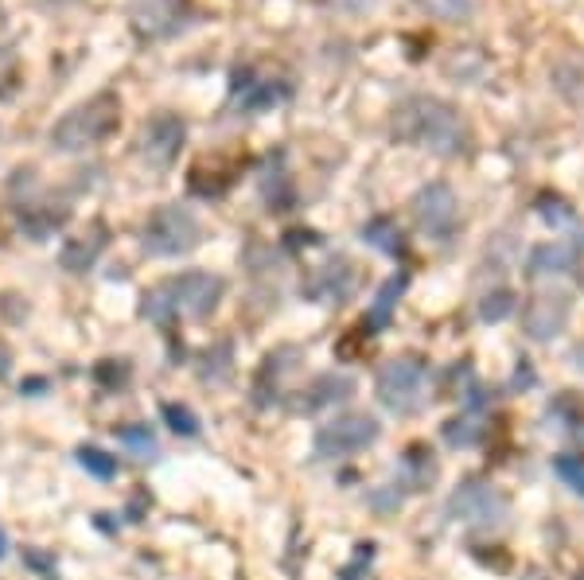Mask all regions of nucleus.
Returning <instances> with one entry per match:
<instances>
[{
  "instance_id": "obj_1",
  "label": "nucleus",
  "mask_w": 584,
  "mask_h": 580,
  "mask_svg": "<svg viewBox=\"0 0 584 580\" xmlns=\"http://www.w3.org/2000/svg\"><path fill=\"white\" fill-rule=\"evenodd\" d=\"M390 137L405 149H421L428 157L460 160L471 152V125L453 101L436 94H410L394 106Z\"/></svg>"
},
{
  "instance_id": "obj_2",
  "label": "nucleus",
  "mask_w": 584,
  "mask_h": 580,
  "mask_svg": "<svg viewBox=\"0 0 584 580\" xmlns=\"http://www.w3.org/2000/svg\"><path fill=\"white\" fill-rule=\"evenodd\" d=\"M226 300V277L206 269H183L152 284L140 297V320L157 324L160 332H176L180 320H206Z\"/></svg>"
},
{
  "instance_id": "obj_3",
  "label": "nucleus",
  "mask_w": 584,
  "mask_h": 580,
  "mask_svg": "<svg viewBox=\"0 0 584 580\" xmlns=\"http://www.w3.org/2000/svg\"><path fill=\"white\" fill-rule=\"evenodd\" d=\"M117 125H121V98L114 90H102L94 98L78 101L75 109H66L47 129V144L55 152H63V157L91 152L117 133Z\"/></svg>"
},
{
  "instance_id": "obj_4",
  "label": "nucleus",
  "mask_w": 584,
  "mask_h": 580,
  "mask_svg": "<svg viewBox=\"0 0 584 580\" xmlns=\"http://www.w3.org/2000/svg\"><path fill=\"white\" fill-rule=\"evenodd\" d=\"M374 398L386 413L417 417L428 406V363L421 355H397L382 363L374 378Z\"/></svg>"
},
{
  "instance_id": "obj_5",
  "label": "nucleus",
  "mask_w": 584,
  "mask_h": 580,
  "mask_svg": "<svg viewBox=\"0 0 584 580\" xmlns=\"http://www.w3.org/2000/svg\"><path fill=\"white\" fill-rule=\"evenodd\" d=\"M203 223L183 203H164L140 226V249L149 257H188L191 249L203 246Z\"/></svg>"
},
{
  "instance_id": "obj_6",
  "label": "nucleus",
  "mask_w": 584,
  "mask_h": 580,
  "mask_svg": "<svg viewBox=\"0 0 584 580\" xmlns=\"http://www.w3.org/2000/svg\"><path fill=\"white\" fill-rule=\"evenodd\" d=\"M382 437V425L379 417L371 413H343V417H331L316 429L312 437V460L320 464H331V460H351L359 452H367L371 444H379Z\"/></svg>"
},
{
  "instance_id": "obj_7",
  "label": "nucleus",
  "mask_w": 584,
  "mask_h": 580,
  "mask_svg": "<svg viewBox=\"0 0 584 580\" xmlns=\"http://www.w3.org/2000/svg\"><path fill=\"white\" fill-rule=\"evenodd\" d=\"M410 215L421 238L445 246V241H453L456 230H460V195H456L445 180H433V183H425V187L413 191Z\"/></svg>"
},
{
  "instance_id": "obj_8",
  "label": "nucleus",
  "mask_w": 584,
  "mask_h": 580,
  "mask_svg": "<svg viewBox=\"0 0 584 580\" xmlns=\"http://www.w3.org/2000/svg\"><path fill=\"white\" fill-rule=\"evenodd\" d=\"M448 518L471 530H502L510 518V498L487 480H464L448 495Z\"/></svg>"
},
{
  "instance_id": "obj_9",
  "label": "nucleus",
  "mask_w": 584,
  "mask_h": 580,
  "mask_svg": "<svg viewBox=\"0 0 584 580\" xmlns=\"http://www.w3.org/2000/svg\"><path fill=\"white\" fill-rule=\"evenodd\" d=\"M183 144H188V121L172 109H160L149 121L140 125L137 137V157L152 168V172H168L180 160Z\"/></svg>"
},
{
  "instance_id": "obj_10",
  "label": "nucleus",
  "mask_w": 584,
  "mask_h": 580,
  "mask_svg": "<svg viewBox=\"0 0 584 580\" xmlns=\"http://www.w3.org/2000/svg\"><path fill=\"white\" fill-rule=\"evenodd\" d=\"M191 0H129V28L140 40H172L188 28Z\"/></svg>"
},
{
  "instance_id": "obj_11",
  "label": "nucleus",
  "mask_w": 584,
  "mask_h": 580,
  "mask_svg": "<svg viewBox=\"0 0 584 580\" xmlns=\"http://www.w3.org/2000/svg\"><path fill=\"white\" fill-rule=\"evenodd\" d=\"M573 320V297L565 289L534 292L522 308V332L530 343H553Z\"/></svg>"
},
{
  "instance_id": "obj_12",
  "label": "nucleus",
  "mask_w": 584,
  "mask_h": 580,
  "mask_svg": "<svg viewBox=\"0 0 584 580\" xmlns=\"http://www.w3.org/2000/svg\"><path fill=\"white\" fill-rule=\"evenodd\" d=\"M293 98V86L285 78H273V75H257V71H234L231 78V106L238 114H269V109L285 106Z\"/></svg>"
},
{
  "instance_id": "obj_13",
  "label": "nucleus",
  "mask_w": 584,
  "mask_h": 580,
  "mask_svg": "<svg viewBox=\"0 0 584 580\" xmlns=\"http://www.w3.org/2000/svg\"><path fill=\"white\" fill-rule=\"evenodd\" d=\"M300 358H305V351L293 347V343L269 351V355L262 358V366H257V374H254V386H249L257 409H269L273 401L285 398V378H288V374H297Z\"/></svg>"
},
{
  "instance_id": "obj_14",
  "label": "nucleus",
  "mask_w": 584,
  "mask_h": 580,
  "mask_svg": "<svg viewBox=\"0 0 584 580\" xmlns=\"http://www.w3.org/2000/svg\"><path fill=\"white\" fill-rule=\"evenodd\" d=\"M354 289H359V269L347 257H331L328 266L312 269V277L300 284L305 300H312V304H347Z\"/></svg>"
},
{
  "instance_id": "obj_15",
  "label": "nucleus",
  "mask_w": 584,
  "mask_h": 580,
  "mask_svg": "<svg viewBox=\"0 0 584 580\" xmlns=\"http://www.w3.org/2000/svg\"><path fill=\"white\" fill-rule=\"evenodd\" d=\"M354 390H359V386H354L351 374L323 370V374H316V378L308 382L305 390H297V398H293V406H288V409H293L297 417H316V413H323V409L351 401Z\"/></svg>"
},
{
  "instance_id": "obj_16",
  "label": "nucleus",
  "mask_w": 584,
  "mask_h": 580,
  "mask_svg": "<svg viewBox=\"0 0 584 580\" xmlns=\"http://www.w3.org/2000/svg\"><path fill=\"white\" fill-rule=\"evenodd\" d=\"M106 249H109V226L102 223V218H94V223L86 226V234L63 241V249H59V266H63L66 273H91Z\"/></svg>"
},
{
  "instance_id": "obj_17",
  "label": "nucleus",
  "mask_w": 584,
  "mask_h": 580,
  "mask_svg": "<svg viewBox=\"0 0 584 580\" xmlns=\"http://www.w3.org/2000/svg\"><path fill=\"white\" fill-rule=\"evenodd\" d=\"M581 269V246L565 238L542 241V246L530 249L527 257V277L530 281H542V277H569Z\"/></svg>"
},
{
  "instance_id": "obj_18",
  "label": "nucleus",
  "mask_w": 584,
  "mask_h": 580,
  "mask_svg": "<svg viewBox=\"0 0 584 580\" xmlns=\"http://www.w3.org/2000/svg\"><path fill=\"white\" fill-rule=\"evenodd\" d=\"M405 289H410V273H394L390 281H382V289L374 292V304L367 308V315H362V335H382L390 327V320H394L397 304H402Z\"/></svg>"
},
{
  "instance_id": "obj_19",
  "label": "nucleus",
  "mask_w": 584,
  "mask_h": 580,
  "mask_svg": "<svg viewBox=\"0 0 584 580\" xmlns=\"http://www.w3.org/2000/svg\"><path fill=\"white\" fill-rule=\"evenodd\" d=\"M20 230L32 241H47L55 230H63L66 218H71V207L66 203H20Z\"/></svg>"
},
{
  "instance_id": "obj_20",
  "label": "nucleus",
  "mask_w": 584,
  "mask_h": 580,
  "mask_svg": "<svg viewBox=\"0 0 584 580\" xmlns=\"http://www.w3.org/2000/svg\"><path fill=\"white\" fill-rule=\"evenodd\" d=\"M436 475H440V468H436V457L428 452L425 444H413L410 452L402 457V464H397V487L405 491H425L436 483Z\"/></svg>"
},
{
  "instance_id": "obj_21",
  "label": "nucleus",
  "mask_w": 584,
  "mask_h": 580,
  "mask_svg": "<svg viewBox=\"0 0 584 580\" xmlns=\"http://www.w3.org/2000/svg\"><path fill=\"white\" fill-rule=\"evenodd\" d=\"M359 238L367 241L371 249H379V254H386V257L405 254V234L390 215H379V218H371V223H362Z\"/></svg>"
},
{
  "instance_id": "obj_22",
  "label": "nucleus",
  "mask_w": 584,
  "mask_h": 580,
  "mask_svg": "<svg viewBox=\"0 0 584 580\" xmlns=\"http://www.w3.org/2000/svg\"><path fill=\"white\" fill-rule=\"evenodd\" d=\"M75 460L86 475H94V480H102V483H114L117 475H121V460H117L114 452H106V448H98V444H78Z\"/></svg>"
},
{
  "instance_id": "obj_23",
  "label": "nucleus",
  "mask_w": 584,
  "mask_h": 580,
  "mask_svg": "<svg viewBox=\"0 0 584 580\" xmlns=\"http://www.w3.org/2000/svg\"><path fill=\"white\" fill-rule=\"evenodd\" d=\"M91 378H94V386H98V390L117 394V390H125V386L132 382V363H129V358H98V363H94V370H91Z\"/></svg>"
},
{
  "instance_id": "obj_24",
  "label": "nucleus",
  "mask_w": 584,
  "mask_h": 580,
  "mask_svg": "<svg viewBox=\"0 0 584 580\" xmlns=\"http://www.w3.org/2000/svg\"><path fill=\"white\" fill-rule=\"evenodd\" d=\"M114 437H117V444L129 448L132 457H157V432H152V425H145V421L114 425Z\"/></svg>"
},
{
  "instance_id": "obj_25",
  "label": "nucleus",
  "mask_w": 584,
  "mask_h": 580,
  "mask_svg": "<svg viewBox=\"0 0 584 580\" xmlns=\"http://www.w3.org/2000/svg\"><path fill=\"white\" fill-rule=\"evenodd\" d=\"M160 421H164L168 429H172L176 437H183V440H195L199 432H203L199 413L191 406H183V401H164V406H160Z\"/></svg>"
},
{
  "instance_id": "obj_26",
  "label": "nucleus",
  "mask_w": 584,
  "mask_h": 580,
  "mask_svg": "<svg viewBox=\"0 0 584 580\" xmlns=\"http://www.w3.org/2000/svg\"><path fill=\"white\" fill-rule=\"evenodd\" d=\"M262 200H265V211H288L293 207V183H288V175L273 172V168H265L262 172Z\"/></svg>"
},
{
  "instance_id": "obj_27",
  "label": "nucleus",
  "mask_w": 584,
  "mask_h": 580,
  "mask_svg": "<svg viewBox=\"0 0 584 580\" xmlns=\"http://www.w3.org/2000/svg\"><path fill=\"white\" fill-rule=\"evenodd\" d=\"M421 9L440 24H468L476 17V0H421Z\"/></svg>"
},
{
  "instance_id": "obj_28",
  "label": "nucleus",
  "mask_w": 584,
  "mask_h": 580,
  "mask_svg": "<svg viewBox=\"0 0 584 580\" xmlns=\"http://www.w3.org/2000/svg\"><path fill=\"white\" fill-rule=\"evenodd\" d=\"M545 421H550V429H558V432H576L584 425V406L573 398V394H561V398L550 406V413H545Z\"/></svg>"
},
{
  "instance_id": "obj_29",
  "label": "nucleus",
  "mask_w": 584,
  "mask_h": 580,
  "mask_svg": "<svg viewBox=\"0 0 584 580\" xmlns=\"http://www.w3.org/2000/svg\"><path fill=\"white\" fill-rule=\"evenodd\" d=\"M550 468L573 495L584 498V452H558V457L550 460Z\"/></svg>"
},
{
  "instance_id": "obj_30",
  "label": "nucleus",
  "mask_w": 584,
  "mask_h": 580,
  "mask_svg": "<svg viewBox=\"0 0 584 580\" xmlns=\"http://www.w3.org/2000/svg\"><path fill=\"white\" fill-rule=\"evenodd\" d=\"M514 308H519L514 292H510V289H491V292H484V300H479V320H484V324H502V320H507Z\"/></svg>"
},
{
  "instance_id": "obj_31",
  "label": "nucleus",
  "mask_w": 584,
  "mask_h": 580,
  "mask_svg": "<svg viewBox=\"0 0 584 580\" xmlns=\"http://www.w3.org/2000/svg\"><path fill=\"white\" fill-rule=\"evenodd\" d=\"M203 363H211V366H203V382H226L234 374V343L231 340L214 343L203 355Z\"/></svg>"
},
{
  "instance_id": "obj_32",
  "label": "nucleus",
  "mask_w": 584,
  "mask_h": 580,
  "mask_svg": "<svg viewBox=\"0 0 584 580\" xmlns=\"http://www.w3.org/2000/svg\"><path fill=\"white\" fill-rule=\"evenodd\" d=\"M479 437H484V425L476 421V413L453 417V421L445 425V440H448L453 448H471Z\"/></svg>"
},
{
  "instance_id": "obj_33",
  "label": "nucleus",
  "mask_w": 584,
  "mask_h": 580,
  "mask_svg": "<svg viewBox=\"0 0 584 580\" xmlns=\"http://www.w3.org/2000/svg\"><path fill=\"white\" fill-rule=\"evenodd\" d=\"M24 569H32V572H40V577H47V580H55L59 577V561H55V554H47V549H40V546H24Z\"/></svg>"
},
{
  "instance_id": "obj_34",
  "label": "nucleus",
  "mask_w": 584,
  "mask_h": 580,
  "mask_svg": "<svg viewBox=\"0 0 584 580\" xmlns=\"http://www.w3.org/2000/svg\"><path fill=\"white\" fill-rule=\"evenodd\" d=\"M538 215H542L550 226H573L576 223V215L569 211V203H561V200H542L538 203Z\"/></svg>"
},
{
  "instance_id": "obj_35",
  "label": "nucleus",
  "mask_w": 584,
  "mask_h": 580,
  "mask_svg": "<svg viewBox=\"0 0 584 580\" xmlns=\"http://www.w3.org/2000/svg\"><path fill=\"white\" fill-rule=\"evenodd\" d=\"M371 561H374V546H371V541H362V546H354V561L347 565L343 572H339V580H359V572L367 569Z\"/></svg>"
},
{
  "instance_id": "obj_36",
  "label": "nucleus",
  "mask_w": 584,
  "mask_h": 580,
  "mask_svg": "<svg viewBox=\"0 0 584 580\" xmlns=\"http://www.w3.org/2000/svg\"><path fill=\"white\" fill-rule=\"evenodd\" d=\"M145 506H152V495L145 487L137 491V495L129 498V506H125V518H129V523H140V514H145Z\"/></svg>"
},
{
  "instance_id": "obj_37",
  "label": "nucleus",
  "mask_w": 584,
  "mask_h": 580,
  "mask_svg": "<svg viewBox=\"0 0 584 580\" xmlns=\"http://www.w3.org/2000/svg\"><path fill=\"white\" fill-rule=\"evenodd\" d=\"M47 390H51V378H43V374H32V378L20 382V394H28V398H43Z\"/></svg>"
},
{
  "instance_id": "obj_38",
  "label": "nucleus",
  "mask_w": 584,
  "mask_h": 580,
  "mask_svg": "<svg viewBox=\"0 0 584 580\" xmlns=\"http://www.w3.org/2000/svg\"><path fill=\"white\" fill-rule=\"evenodd\" d=\"M379 0H336L339 12H351V17H362V12H371Z\"/></svg>"
},
{
  "instance_id": "obj_39",
  "label": "nucleus",
  "mask_w": 584,
  "mask_h": 580,
  "mask_svg": "<svg viewBox=\"0 0 584 580\" xmlns=\"http://www.w3.org/2000/svg\"><path fill=\"white\" fill-rule=\"evenodd\" d=\"M9 374H12V347H9L4 340H0V382L9 378Z\"/></svg>"
},
{
  "instance_id": "obj_40",
  "label": "nucleus",
  "mask_w": 584,
  "mask_h": 580,
  "mask_svg": "<svg viewBox=\"0 0 584 580\" xmlns=\"http://www.w3.org/2000/svg\"><path fill=\"white\" fill-rule=\"evenodd\" d=\"M9 534H4V526H0V561H4V557H9Z\"/></svg>"
},
{
  "instance_id": "obj_41",
  "label": "nucleus",
  "mask_w": 584,
  "mask_h": 580,
  "mask_svg": "<svg viewBox=\"0 0 584 580\" xmlns=\"http://www.w3.org/2000/svg\"><path fill=\"white\" fill-rule=\"evenodd\" d=\"M522 580H545V572H542V569H530V572H527V577H522Z\"/></svg>"
},
{
  "instance_id": "obj_42",
  "label": "nucleus",
  "mask_w": 584,
  "mask_h": 580,
  "mask_svg": "<svg viewBox=\"0 0 584 580\" xmlns=\"http://www.w3.org/2000/svg\"><path fill=\"white\" fill-rule=\"evenodd\" d=\"M43 4H55V9H63V4H75V0H43Z\"/></svg>"
},
{
  "instance_id": "obj_43",
  "label": "nucleus",
  "mask_w": 584,
  "mask_h": 580,
  "mask_svg": "<svg viewBox=\"0 0 584 580\" xmlns=\"http://www.w3.org/2000/svg\"><path fill=\"white\" fill-rule=\"evenodd\" d=\"M573 580H584V572H576V577H573Z\"/></svg>"
}]
</instances>
